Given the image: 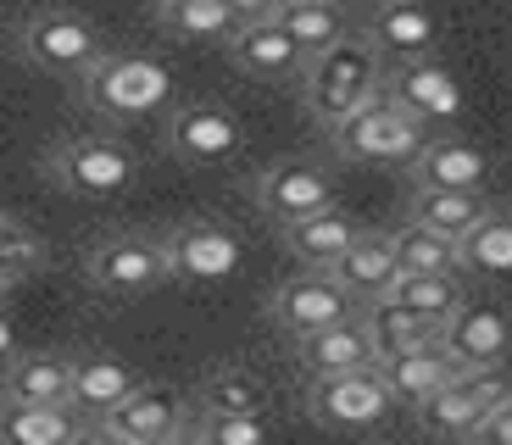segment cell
Wrapping results in <instances>:
<instances>
[{
	"label": "cell",
	"mask_w": 512,
	"mask_h": 445,
	"mask_svg": "<svg viewBox=\"0 0 512 445\" xmlns=\"http://www.w3.org/2000/svg\"><path fill=\"white\" fill-rule=\"evenodd\" d=\"M245 145V128L229 106L218 101H184L179 112L167 117V151L190 167H212L229 162L234 151Z\"/></svg>",
	"instance_id": "cell-15"
},
{
	"label": "cell",
	"mask_w": 512,
	"mask_h": 445,
	"mask_svg": "<svg viewBox=\"0 0 512 445\" xmlns=\"http://www.w3.org/2000/svg\"><path fill=\"white\" fill-rule=\"evenodd\" d=\"M384 379V390H390V401H423L429 390H440V384L457 373V362L446 356V345L440 340H423V345H407V351L384 356V362H373Z\"/></svg>",
	"instance_id": "cell-21"
},
{
	"label": "cell",
	"mask_w": 512,
	"mask_h": 445,
	"mask_svg": "<svg viewBox=\"0 0 512 445\" xmlns=\"http://www.w3.org/2000/svg\"><path fill=\"white\" fill-rule=\"evenodd\" d=\"M384 301L407 306V312H418V318H429L440 329V318L462 301V290H457V273H396Z\"/></svg>",
	"instance_id": "cell-31"
},
{
	"label": "cell",
	"mask_w": 512,
	"mask_h": 445,
	"mask_svg": "<svg viewBox=\"0 0 512 445\" xmlns=\"http://www.w3.org/2000/svg\"><path fill=\"white\" fill-rule=\"evenodd\" d=\"M396 407L390 390H384L379 368H351V373H323V379H307V418L323 423V429L340 434H368L384 423V412Z\"/></svg>",
	"instance_id": "cell-7"
},
{
	"label": "cell",
	"mask_w": 512,
	"mask_h": 445,
	"mask_svg": "<svg viewBox=\"0 0 512 445\" xmlns=\"http://www.w3.org/2000/svg\"><path fill=\"white\" fill-rule=\"evenodd\" d=\"M45 173H51L56 190L78 195V201H112V195H123L134 184L140 162L112 134H73V140H62L45 156Z\"/></svg>",
	"instance_id": "cell-4"
},
{
	"label": "cell",
	"mask_w": 512,
	"mask_h": 445,
	"mask_svg": "<svg viewBox=\"0 0 512 445\" xmlns=\"http://www.w3.org/2000/svg\"><path fill=\"white\" fill-rule=\"evenodd\" d=\"M357 318L362 329H368V345H373V362H384V356H396L407 351V345H423V340H435V323L418 318V312H407V306L396 301H362L357 306Z\"/></svg>",
	"instance_id": "cell-26"
},
{
	"label": "cell",
	"mask_w": 512,
	"mask_h": 445,
	"mask_svg": "<svg viewBox=\"0 0 512 445\" xmlns=\"http://www.w3.org/2000/svg\"><path fill=\"white\" fill-rule=\"evenodd\" d=\"M295 84H301L307 112L329 128L346 112L368 106L384 89V56L368 34H340L334 45H323V51H312L307 62H301V78H295Z\"/></svg>",
	"instance_id": "cell-1"
},
{
	"label": "cell",
	"mask_w": 512,
	"mask_h": 445,
	"mask_svg": "<svg viewBox=\"0 0 512 445\" xmlns=\"http://www.w3.org/2000/svg\"><path fill=\"white\" fill-rule=\"evenodd\" d=\"M17 51H23V62H34L39 73L78 78L106 45H101L90 17L67 12V6H39V12H28L23 28H17Z\"/></svg>",
	"instance_id": "cell-6"
},
{
	"label": "cell",
	"mask_w": 512,
	"mask_h": 445,
	"mask_svg": "<svg viewBox=\"0 0 512 445\" xmlns=\"http://www.w3.org/2000/svg\"><path fill=\"white\" fill-rule=\"evenodd\" d=\"M295 356H301V373H307V379H323V373L368 368V362H373V345H368V329H362V318L351 312V318L329 323V329L301 334V340H295Z\"/></svg>",
	"instance_id": "cell-19"
},
{
	"label": "cell",
	"mask_w": 512,
	"mask_h": 445,
	"mask_svg": "<svg viewBox=\"0 0 512 445\" xmlns=\"http://www.w3.org/2000/svg\"><path fill=\"white\" fill-rule=\"evenodd\" d=\"M457 267H468V273H512V212L490 206L457 240Z\"/></svg>",
	"instance_id": "cell-30"
},
{
	"label": "cell",
	"mask_w": 512,
	"mask_h": 445,
	"mask_svg": "<svg viewBox=\"0 0 512 445\" xmlns=\"http://www.w3.org/2000/svg\"><path fill=\"white\" fill-rule=\"evenodd\" d=\"M485 212H490L485 190H440V184H418L407 217H412V223H423V229L446 234V240H462V234L474 229Z\"/></svg>",
	"instance_id": "cell-24"
},
{
	"label": "cell",
	"mask_w": 512,
	"mask_h": 445,
	"mask_svg": "<svg viewBox=\"0 0 512 445\" xmlns=\"http://www.w3.org/2000/svg\"><path fill=\"white\" fill-rule=\"evenodd\" d=\"M279 229H284V245H290V256H295V262H307V267H334V256H340L351 240H357V223L340 212V201L323 206V212L295 217V223H279Z\"/></svg>",
	"instance_id": "cell-23"
},
{
	"label": "cell",
	"mask_w": 512,
	"mask_h": 445,
	"mask_svg": "<svg viewBox=\"0 0 512 445\" xmlns=\"http://www.w3.org/2000/svg\"><path fill=\"white\" fill-rule=\"evenodd\" d=\"M479 440H490V445H512V395L501 401L496 412H490L485 423H479Z\"/></svg>",
	"instance_id": "cell-36"
},
{
	"label": "cell",
	"mask_w": 512,
	"mask_h": 445,
	"mask_svg": "<svg viewBox=\"0 0 512 445\" xmlns=\"http://www.w3.org/2000/svg\"><path fill=\"white\" fill-rule=\"evenodd\" d=\"M435 340L446 345V356L457 368H496L512 351V318L501 306H485V301H457L440 318Z\"/></svg>",
	"instance_id": "cell-14"
},
{
	"label": "cell",
	"mask_w": 512,
	"mask_h": 445,
	"mask_svg": "<svg viewBox=\"0 0 512 445\" xmlns=\"http://www.w3.org/2000/svg\"><path fill=\"white\" fill-rule=\"evenodd\" d=\"M0 356H12V329H6V318H0Z\"/></svg>",
	"instance_id": "cell-38"
},
{
	"label": "cell",
	"mask_w": 512,
	"mask_h": 445,
	"mask_svg": "<svg viewBox=\"0 0 512 445\" xmlns=\"http://www.w3.org/2000/svg\"><path fill=\"white\" fill-rule=\"evenodd\" d=\"M384 95L401 101L418 123H457L462 117V84L435 51L423 56H396V62H384Z\"/></svg>",
	"instance_id": "cell-10"
},
{
	"label": "cell",
	"mask_w": 512,
	"mask_h": 445,
	"mask_svg": "<svg viewBox=\"0 0 512 445\" xmlns=\"http://www.w3.org/2000/svg\"><path fill=\"white\" fill-rule=\"evenodd\" d=\"M407 167L418 184H440V190H485L490 178V156L462 134H429Z\"/></svg>",
	"instance_id": "cell-17"
},
{
	"label": "cell",
	"mask_w": 512,
	"mask_h": 445,
	"mask_svg": "<svg viewBox=\"0 0 512 445\" xmlns=\"http://www.w3.org/2000/svg\"><path fill=\"white\" fill-rule=\"evenodd\" d=\"M134 384H140V379H134L117 356H73V384H67V401H73L84 418H95V412H106L112 401H123Z\"/></svg>",
	"instance_id": "cell-27"
},
{
	"label": "cell",
	"mask_w": 512,
	"mask_h": 445,
	"mask_svg": "<svg viewBox=\"0 0 512 445\" xmlns=\"http://www.w3.org/2000/svg\"><path fill=\"white\" fill-rule=\"evenodd\" d=\"M329 273L346 284L351 295H357V306H362V301H379V295L390 290V279L401 273V267H396V245H390V234L357 229V240H351L346 251L334 256Z\"/></svg>",
	"instance_id": "cell-22"
},
{
	"label": "cell",
	"mask_w": 512,
	"mask_h": 445,
	"mask_svg": "<svg viewBox=\"0 0 512 445\" xmlns=\"http://www.w3.org/2000/svg\"><path fill=\"white\" fill-rule=\"evenodd\" d=\"M273 23H279L307 56L323 51V45H334L340 34H351L340 0H279V6H273Z\"/></svg>",
	"instance_id": "cell-28"
},
{
	"label": "cell",
	"mask_w": 512,
	"mask_h": 445,
	"mask_svg": "<svg viewBox=\"0 0 512 445\" xmlns=\"http://www.w3.org/2000/svg\"><path fill=\"white\" fill-rule=\"evenodd\" d=\"M90 434L73 401H0V440L12 445H67Z\"/></svg>",
	"instance_id": "cell-18"
},
{
	"label": "cell",
	"mask_w": 512,
	"mask_h": 445,
	"mask_svg": "<svg viewBox=\"0 0 512 445\" xmlns=\"http://www.w3.org/2000/svg\"><path fill=\"white\" fill-rule=\"evenodd\" d=\"M373 6H379V0H373Z\"/></svg>",
	"instance_id": "cell-41"
},
{
	"label": "cell",
	"mask_w": 512,
	"mask_h": 445,
	"mask_svg": "<svg viewBox=\"0 0 512 445\" xmlns=\"http://www.w3.org/2000/svg\"><path fill=\"white\" fill-rule=\"evenodd\" d=\"M67 384H73V356L28 351V356H12V362H6L0 395H6V401H67Z\"/></svg>",
	"instance_id": "cell-25"
},
{
	"label": "cell",
	"mask_w": 512,
	"mask_h": 445,
	"mask_svg": "<svg viewBox=\"0 0 512 445\" xmlns=\"http://www.w3.org/2000/svg\"><path fill=\"white\" fill-rule=\"evenodd\" d=\"M84 279L106 295H151L156 284H167V256L162 240L145 234H112L84 256Z\"/></svg>",
	"instance_id": "cell-13"
},
{
	"label": "cell",
	"mask_w": 512,
	"mask_h": 445,
	"mask_svg": "<svg viewBox=\"0 0 512 445\" xmlns=\"http://www.w3.org/2000/svg\"><path fill=\"white\" fill-rule=\"evenodd\" d=\"M273 6H279V0H229V12L240 17V23H251V17H273Z\"/></svg>",
	"instance_id": "cell-37"
},
{
	"label": "cell",
	"mask_w": 512,
	"mask_h": 445,
	"mask_svg": "<svg viewBox=\"0 0 512 445\" xmlns=\"http://www.w3.org/2000/svg\"><path fill=\"white\" fill-rule=\"evenodd\" d=\"M34 273H45V240L23 223H6L0 229V279L17 284V279H34Z\"/></svg>",
	"instance_id": "cell-35"
},
{
	"label": "cell",
	"mask_w": 512,
	"mask_h": 445,
	"mask_svg": "<svg viewBox=\"0 0 512 445\" xmlns=\"http://www.w3.org/2000/svg\"><path fill=\"white\" fill-rule=\"evenodd\" d=\"M184 434L206 445H256L268 440V418L262 412H201V423H190Z\"/></svg>",
	"instance_id": "cell-34"
},
{
	"label": "cell",
	"mask_w": 512,
	"mask_h": 445,
	"mask_svg": "<svg viewBox=\"0 0 512 445\" xmlns=\"http://www.w3.org/2000/svg\"><path fill=\"white\" fill-rule=\"evenodd\" d=\"M6 290H12V284H6V279H0V301H6Z\"/></svg>",
	"instance_id": "cell-40"
},
{
	"label": "cell",
	"mask_w": 512,
	"mask_h": 445,
	"mask_svg": "<svg viewBox=\"0 0 512 445\" xmlns=\"http://www.w3.org/2000/svg\"><path fill=\"white\" fill-rule=\"evenodd\" d=\"M73 84H78V95H84V106L112 117V123L151 117L156 106L173 95V78H167L162 62H151V56H106V51L95 56Z\"/></svg>",
	"instance_id": "cell-2"
},
{
	"label": "cell",
	"mask_w": 512,
	"mask_h": 445,
	"mask_svg": "<svg viewBox=\"0 0 512 445\" xmlns=\"http://www.w3.org/2000/svg\"><path fill=\"white\" fill-rule=\"evenodd\" d=\"M329 140L346 162H379V167L401 162L407 167L412 156H418V145L429 140V123H418L407 106L390 101L379 89L368 106H357V112H346L340 123H329Z\"/></svg>",
	"instance_id": "cell-3"
},
{
	"label": "cell",
	"mask_w": 512,
	"mask_h": 445,
	"mask_svg": "<svg viewBox=\"0 0 512 445\" xmlns=\"http://www.w3.org/2000/svg\"><path fill=\"white\" fill-rule=\"evenodd\" d=\"M195 401H201V412H262L268 407V384L251 368H218L201 384Z\"/></svg>",
	"instance_id": "cell-33"
},
{
	"label": "cell",
	"mask_w": 512,
	"mask_h": 445,
	"mask_svg": "<svg viewBox=\"0 0 512 445\" xmlns=\"http://www.w3.org/2000/svg\"><path fill=\"white\" fill-rule=\"evenodd\" d=\"M390 245H396L401 273H457V240L423 229V223H412V217L390 234Z\"/></svg>",
	"instance_id": "cell-32"
},
{
	"label": "cell",
	"mask_w": 512,
	"mask_h": 445,
	"mask_svg": "<svg viewBox=\"0 0 512 445\" xmlns=\"http://www.w3.org/2000/svg\"><path fill=\"white\" fill-rule=\"evenodd\" d=\"M162 256H167V279L223 284V279L240 273L245 245H240V234L212 223V217H190V223H179V229L162 240Z\"/></svg>",
	"instance_id": "cell-8"
},
{
	"label": "cell",
	"mask_w": 512,
	"mask_h": 445,
	"mask_svg": "<svg viewBox=\"0 0 512 445\" xmlns=\"http://www.w3.org/2000/svg\"><path fill=\"white\" fill-rule=\"evenodd\" d=\"M6 223H12V217H6V206H0V229H6Z\"/></svg>",
	"instance_id": "cell-39"
},
{
	"label": "cell",
	"mask_w": 512,
	"mask_h": 445,
	"mask_svg": "<svg viewBox=\"0 0 512 445\" xmlns=\"http://www.w3.org/2000/svg\"><path fill=\"white\" fill-rule=\"evenodd\" d=\"M90 434L117 440V445H162V440H179L184 434V407L167 384H134L123 401L95 412Z\"/></svg>",
	"instance_id": "cell-9"
},
{
	"label": "cell",
	"mask_w": 512,
	"mask_h": 445,
	"mask_svg": "<svg viewBox=\"0 0 512 445\" xmlns=\"http://www.w3.org/2000/svg\"><path fill=\"white\" fill-rule=\"evenodd\" d=\"M357 312V295L334 279L329 267H307V273H290V279L273 290V323H279L290 340L312 329H329V323L351 318Z\"/></svg>",
	"instance_id": "cell-11"
},
{
	"label": "cell",
	"mask_w": 512,
	"mask_h": 445,
	"mask_svg": "<svg viewBox=\"0 0 512 445\" xmlns=\"http://www.w3.org/2000/svg\"><path fill=\"white\" fill-rule=\"evenodd\" d=\"M167 34L190 39V45H223L240 28V17L229 12V0H156Z\"/></svg>",
	"instance_id": "cell-29"
},
{
	"label": "cell",
	"mask_w": 512,
	"mask_h": 445,
	"mask_svg": "<svg viewBox=\"0 0 512 445\" xmlns=\"http://www.w3.org/2000/svg\"><path fill=\"white\" fill-rule=\"evenodd\" d=\"M368 39L379 45L384 62H396V56H423V51H435L440 17L429 12L423 0H379Z\"/></svg>",
	"instance_id": "cell-20"
},
{
	"label": "cell",
	"mask_w": 512,
	"mask_h": 445,
	"mask_svg": "<svg viewBox=\"0 0 512 445\" xmlns=\"http://www.w3.org/2000/svg\"><path fill=\"white\" fill-rule=\"evenodd\" d=\"M512 395V379L496 368H457L440 390H429L423 401H412L418 423L429 434H446V440H479V423Z\"/></svg>",
	"instance_id": "cell-5"
},
{
	"label": "cell",
	"mask_w": 512,
	"mask_h": 445,
	"mask_svg": "<svg viewBox=\"0 0 512 445\" xmlns=\"http://www.w3.org/2000/svg\"><path fill=\"white\" fill-rule=\"evenodd\" d=\"M223 45H229V62L240 67V73L268 78V84H295V78H301V62H307V51H301L273 17H251V23H240Z\"/></svg>",
	"instance_id": "cell-16"
},
{
	"label": "cell",
	"mask_w": 512,
	"mask_h": 445,
	"mask_svg": "<svg viewBox=\"0 0 512 445\" xmlns=\"http://www.w3.org/2000/svg\"><path fill=\"white\" fill-rule=\"evenodd\" d=\"M251 201H256V212L273 217V223H295V217L334 206L340 190H334L329 167L290 156V162H273V167H262V173L251 178Z\"/></svg>",
	"instance_id": "cell-12"
}]
</instances>
